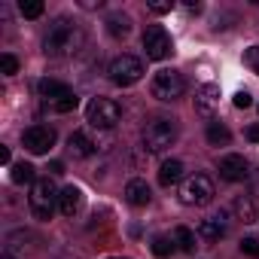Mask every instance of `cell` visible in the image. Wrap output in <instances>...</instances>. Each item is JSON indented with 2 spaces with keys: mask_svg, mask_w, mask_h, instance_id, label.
<instances>
[{
  "mask_svg": "<svg viewBox=\"0 0 259 259\" xmlns=\"http://www.w3.org/2000/svg\"><path fill=\"white\" fill-rule=\"evenodd\" d=\"M0 259H16V256H10V253H4V256H0Z\"/></svg>",
  "mask_w": 259,
  "mask_h": 259,
  "instance_id": "obj_33",
  "label": "cell"
},
{
  "mask_svg": "<svg viewBox=\"0 0 259 259\" xmlns=\"http://www.w3.org/2000/svg\"><path fill=\"white\" fill-rule=\"evenodd\" d=\"M244 64H247V67L259 76V46H250V49L244 52Z\"/></svg>",
  "mask_w": 259,
  "mask_h": 259,
  "instance_id": "obj_27",
  "label": "cell"
},
{
  "mask_svg": "<svg viewBox=\"0 0 259 259\" xmlns=\"http://www.w3.org/2000/svg\"><path fill=\"white\" fill-rule=\"evenodd\" d=\"M171 10H174V4H150V13H156V16H165Z\"/></svg>",
  "mask_w": 259,
  "mask_h": 259,
  "instance_id": "obj_29",
  "label": "cell"
},
{
  "mask_svg": "<svg viewBox=\"0 0 259 259\" xmlns=\"http://www.w3.org/2000/svg\"><path fill=\"white\" fill-rule=\"evenodd\" d=\"M144 52L150 61H162L174 52V43H171V34L162 28V25H150L144 31Z\"/></svg>",
  "mask_w": 259,
  "mask_h": 259,
  "instance_id": "obj_8",
  "label": "cell"
},
{
  "mask_svg": "<svg viewBox=\"0 0 259 259\" xmlns=\"http://www.w3.org/2000/svg\"><path fill=\"white\" fill-rule=\"evenodd\" d=\"M220 177L223 180H229V183H241V180H247L250 177V165H247V159L244 156H223L220 159Z\"/></svg>",
  "mask_w": 259,
  "mask_h": 259,
  "instance_id": "obj_11",
  "label": "cell"
},
{
  "mask_svg": "<svg viewBox=\"0 0 259 259\" xmlns=\"http://www.w3.org/2000/svg\"><path fill=\"white\" fill-rule=\"evenodd\" d=\"M171 250H174V241H171V238H165V235H156V238H153V253H156V256L165 259V256H171Z\"/></svg>",
  "mask_w": 259,
  "mask_h": 259,
  "instance_id": "obj_24",
  "label": "cell"
},
{
  "mask_svg": "<svg viewBox=\"0 0 259 259\" xmlns=\"http://www.w3.org/2000/svg\"><path fill=\"white\" fill-rule=\"evenodd\" d=\"M150 198H153V192H150L147 180H128V186H125V201L132 204V207H147Z\"/></svg>",
  "mask_w": 259,
  "mask_h": 259,
  "instance_id": "obj_13",
  "label": "cell"
},
{
  "mask_svg": "<svg viewBox=\"0 0 259 259\" xmlns=\"http://www.w3.org/2000/svg\"><path fill=\"white\" fill-rule=\"evenodd\" d=\"M82 43H85V31H82L73 19L61 16V19L52 22L49 34H46V40H43V52L52 55V58H64V55L79 52Z\"/></svg>",
  "mask_w": 259,
  "mask_h": 259,
  "instance_id": "obj_1",
  "label": "cell"
},
{
  "mask_svg": "<svg viewBox=\"0 0 259 259\" xmlns=\"http://www.w3.org/2000/svg\"><path fill=\"white\" fill-rule=\"evenodd\" d=\"M174 244H177L183 253H195V247H198V244H195V232H192L189 226H177V229H174Z\"/></svg>",
  "mask_w": 259,
  "mask_h": 259,
  "instance_id": "obj_18",
  "label": "cell"
},
{
  "mask_svg": "<svg viewBox=\"0 0 259 259\" xmlns=\"http://www.w3.org/2000/svg\"><path fill=\"white\" fill-rule=\"evenodd\" d=\"M213 195H217L213 192V180L207 174H192L180 186V201L189 204V207H204V204L213 201Z\"/></svg>",
  "mask_w": 259,
  "mask_h": 259,
  "instance_id": "obj_4",
  "label": "cell"
},
{
  "mask_svg": "<svg viewBox=\"0 0 259 259\" xmlns=\"http://www.w3.org/2000/svg\"><path fill=\"white\" fill-rule=\"evenodd\" d=\"M217 107H220V85H213V82L201 85V89L195 92V110H198L201 116H210Z\"/></svg>",
  "mask_w": 259,
  "mask_h": 259,
  "instance_id": "obj_12",
  "label": "cell"
},
{
  "mask_svg": "<svg viewBox=\"0 0 259 259\" xmlns=\"http://www.w3.org/2000/svg\"><path fill=\"white\" fill-rule=\"evenodd\" d=\"M85 119L92 128H98V132H107V128H113L119 119H122V107L110 98H95L85 110Z\"/></svg>",
  "mask_w": 259,
  "mask_h": 259,
  "instance_id": "obj_6",
  "label": "cell"
},
{
  "mask_svg": "<svg viewBox=\"0 0 259 259\" xmlns=\"http://www.w3.org/2000/svg\"><path fill=\"white\" fill-rule=\"evenodd\" d=\"M22 144H25L28 153L43 156V153H49L55 147V128H49V125H31L28 132L22 135Z\"/></svg>",
  "mask_w": 259,
  "mask_h": 259,
  "instance_id": "obj_9",
  "label": "cell"
},
{
  "mask_svg": "<svg viewBox=\"0 0 259 259\" xmlns=\"http://www.w3.org/2000/svg\"><path fill=\"white\" fill-rule=\"evenodd\" d=\"M40 98H43V104H52V101H58V98H67L73 89L70 85H64L61 79H40Z\"/></svg>",
  "mask_w": 259,
  "mask_h": 259,
  "instance_id": "obj_16",
  "label": "cell"
},
{
  "mask_svg": "<svg viewBox=\"0 0 259 259\" xmlns=\"http://www.w3.org/2000/svg\"><path fill=\"white\" fill-rule=\"evenodd\" d=\"M232 101H235V107H238V110H247V107L253 104V98H250V92H238V95H235Z\"/></svg>",
  "mask_w": 259,
  "mask_h": 259,
  "instance_id": "obj_28",
  "label": "cell"
},
{
  "mask_svg": "<svg viewBox=\"0 0 259 259\" xmlns=\"http://www.w3.org/2000/svg\"><path fill=\"white\" fill-rule=\"evenodd\" d=\"M226 229H229L226 217L217 213V217H207V220L198 223V238H204V241H220V238L226 235Z\"/></svg>",
  "mask_w": 259,
  "mask_h": 259,
  "instance_id": "obj_14",
  "label": "cell"
},
{
  "mask_svg": "<svg viewBox=\"0 0 259 259\" xmlns=\"http://www.w3.org/2000/svg\"><path fill=\"white\" fill-rule=\"evenodd\" d=\"M241 253H244V256H253V259H259V238H256V235H247V238H241Z\"/></svg>",
  "mask_w": 259,
  "mask_h": 259,
  "instance_id": "obj_25",
  "label": "cell"
},
{
  "mask_svg": "<svg viewBox=\"0 0 259 259\" xmlns=\"http://www.w3.org/2000/svg\"><path fill=\"white\" fill-rule=\"evenodd\" d=\"M144 150L147 153H165L174 141H177V125L174 119H165V116H156L144 125Z\"/></svg>",
  "mask_w": 259,
  "mask_h": 259,
  "instance_id": "obj_2",
  "label": "cell"
},
{
  "mask_svg": "<svg viewBox=\"0 0 259 259\" xmlns=\"http://www.w3.org/2000/svg\"><path fill=\"white\" fill-rule=\"evenodd\" d=\"M79 207H82V189L79 186H64L61 189V198H58V210L64 217H73Z\"/></svg>",
  "mask_w": 259,
  "mask_h": 259,
  "instance_id": "obj_15",
  "label": "cell"
},
{
  "mask_svg": "<svg viewBox=\"0 0 259 259\" xmlns=\"http://www.w3.org/2000/svg\"><path fill=\"white\" fill-rule=\"evenodd\" d=\"M58 198H61V192L55 189V183H52L49 177H43V180H37V183L31 186L28 207H31V213H34L37 220H49L52 210H55V204H58Z\"/></svg>",
  "mask_w": 259,
  "mask_h": 259,
  "instance_id": "obj_3",
  "label": "cell"
},
{
  "mask_svg": "<svg viewBox=\"0 0 259 259\" xmlns=\"http://www.w3.org/2000/svg\"><path fill=\"white\" fill-rule=\"evenodd\" d=\"M0 70H4L7 76H16L19 73V58L16 55H0Z\"/></svg>",
  "mask_w": 259,
  "mask_h": 259,
  "instance_id": "obj_26",
  "label": "cell"
},
{
  "mask_svg": "<svg viewBox=\"0 0 259 259\" xmlns=\"http://www.w3.org/2000/svg\"><path fill=\"white\" fill-rule=\"evenodd\" d=\"M67 150H70L76 159H89L92 153L101 150V144H98V138H95L92 132H85V128H76V132L67 138Z\"/></svg>",
  "mask_w": 259,
  "mask_h": 259,
  "instance_id": "obj_10",
  "label": "cell"
},
{
  "mask_svg": "<svg viewBox=\"0 0 259 259\" xmlns=\"http://www.w3.org/2000/svg\"><path fill=\"white\" fill-rule=\"evenodd\" d=\"M180 180H183V162H177V159L162 162V168H159V183H162V186H174V183H180Z\"/></svg>",
  "mask_w": 259,
  "mask_h": 259,
  "instance_id": "obj_17",
  "label": "cell"
},
{
  "mask_svg": "<svg viewBox=\"0 0 259 259\" xmlns=\"http://www.w3.org/2000/svg\"><path fill=\"white\" fill-rule=\"evenodd\" d=\"M19 13H22L25 19H40V16H43V4H40V0H22V4H19Z\"/></svg>",
  "mask_w": 259,
  "mask_h": 259,
  "instance_id": "obj_23",
  "label": "cell"
},
{
  "mask_svg": "<svg viewBox=\"0 0 259 259\" xmlns=\"http://www.w3.org/2000/svg\"><path fill=\"white\" fill-rule=\"evenodd\" d=\"M150 92H153V98H159V101H177V98H183V92H186V79H183L180 70L165 67V70H159V73L153 76Z\"/></svg>",
  "mask_w": 259,
  "mask_h": 259,
  "instance_id": "obj_5",
  "label": "cell"
},
{
  "mask_svg": "<svg viewBox=\"0 0 259 259\" xmlns=\"http://www.w3.org/2000/svg\"><path fill=\"white\" fill-rule=\"evenodd\" d=\"M107 34L110 37H128L132 34V19L128 16H107Z\"/></svg>",
  "mask_w": 259,
  "mask_h": 259,
  "instance_id": "obj_19",
  "label": "cell"
},
{
  "mask_svg": "<svg viewBox=\"0 0 259 259\" xmlns=\"http://www.w3.org/2000/svg\"><path fill=\"white\" fill-rule=\"evenodd\" d=\"M232 207H235L238 220H244V223H253V220H256V204H253V198H244V195H238Z\"/></svg>",
  "mask_w": 259,
  "mask_h": 259,
  "instance_id": "obj_21",
  "label": "cell"
},
{
  "mask_svg": "<svg viewBox=\"0 0 259 259\" xmlns=\"http://www.w3.org/2000/svg\"><path fill=\"white\" fill-rule=\"evenodd\" d=\"M13 183H37L34 180V165H28V162L13 165Z\"/></svg>",
  "mask_w": 259,
  "mask_h": 259,
  "instance_id": "obj_22",
  "label": "cell"
},
{
  "mask_svg": "<svg viewBox=\"0 0 259 259\" xmlns=\"http://www.w3.org/2000/svg\"><path fill=\"white\" fill-rule=\"evenodd\" d=\"M0 162H4V165L10 162V150H7V147H0Z\"/></svg>",
  "mask_w": 259,
  "mask_h": 259,
  "instance_id": "obj_32",
  "label": "cell"
},
{
  "mask_svg": "<svg viewBox=\"0 0 259 259\" xmlns=\"http://www.w3.org/2000/svg\"><path fill=\"white\" fill-rule=\"evenodd\" d=\"M247 141H256L259 144V125H250L247 128Z\"/></svg>",
  "mask_w": 259,
  "mask_h": 259,
  "instance_id": "obj_30",
  "label": "cell"
},
{
  "mask_svg": "<svg viewBox=\"0 0 259 259\" xmlns=\"http://www.w3.org/2000/svg\"><path fill=\"white\" fill-rule=\"evenodd\" d=\"M144 76V61L138 55H119L110 64V79L116 85H135Z\"/></svg>",
  "mask_w": 259,
  "mask_h": 259,
  "instance_id": "obj_7",
  "label": "cell"
},
{
  "mask_svg": "<svg viewBox=\"0 0 259 259\" xmlns=\"http://www.w3.org/2000/svg\"><path fill=\"white\" fill-rule=\"evenodd\" d=\"M207 141L213 144V147H226L229 141H232V132L226 125H220V122H210L207 125Z\"/></svg>",
  "mask_w": 259,
  "mask_h": 259,
  "instance_id": "obj_20",
  "label": "cell"
},
{
  "mask_svg": "<svg viewBox=\"0 0 259 259\" xmlns=\"http://www.w3.org/2000/svg\"><path fill=\"white\" fill-rule=\"evenodd\" d=\"M49 171H52V174H64V165H61V162H52Z\"/></svg>",
  "mask_w": 259,
  "mask_h": 259,
  "instance_id": "obj_31",
  "label": "cell"
}]
</instances>
